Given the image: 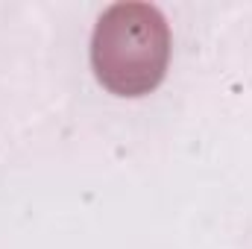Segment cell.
I'll return each instance as SVG.
<instances>
[{
    "mask_svg": "<svg viewBox=\"0 0 252 249\" xmlns=\"http://www.w3.org/2000/svg\"><path fill=\"white\" fill-rule=\"evenodd\" d=\"M170 64V27L153 3H115L91 32L97 82L118 97L156 91Z\"/></svg>",
    "mask_w": 252,
    "mask_h": 249,
    "instance_id": "1",
    "label": "cell"
}]
</instances>
